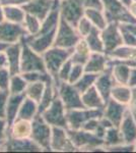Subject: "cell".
Here are the masks:
<instances>
[{
  "label": "cell",
  "instance_id": "obj_30",
  "mask_svg": "<svg viewBox=\"0 0 136 153\" xmlns=\"http://www.w3.org/2000/svg\"><path fill=\"white\" fill-rule=\"evenodd\" d=\"M4 10V19L7 22L14 24H24L26 13L24 9L21 6H14V5H5L3 6Z\"/></svg>",
  "mask_w": 136,
  "mask_h": 153
},
{
  "label": "cell",
  "instance_id": "obj_13",
  "mask_svg": "<svg viewBox=\"0 0 136 153\" xmlns=\"http://www.w3.org/2000/svg\"><path fill=\"white\" fill-rule=\"evenodd\" d=\"M24 36H26V32L23 25L10 23L7 21L0 24V41L3 43H17L21 42Z\"/></svg>",
  "mask_w": 136,
  "mask_h": 153
},
{
  "label": "cell",
  "instance_id": "obj_52",
  "mask_svg": "<svg viewBox=\"0 0 136 153\" xmlns=\"http://www.w3.org/2000/svg\"><path fill=\"white\" fill-rule=\"evenodd\" d=\"M8 45H9V44L3 43V42H1V41H0V51H4Z\"/></svg>",
  "mask_w": 136,
  "mask_h": 153
},
{
  "label": "cell",
  "instance_id": "obj_16",
  "mask_svg": "<svg viewBox=\"0 0 136 153\" xmlns=\"http://www.w3.org/2000/svg\"><path fill=\"white\" fill-rule=\"evenodd\" d=\"M126 110H127V105L119 103L116 100L110 98L106 102L105 107L103 109V117L107 118L114 127L118 128L122 122Z\"/></svg>",
  "mask_w": 136,
  "mask_h": 153
},
{
  "label": "cell",
  "instance_id": "obj_23",
  "mask_svg": "<svg viewBox=\"0 0 136 153\" xmlns=\"http://www.w3.org/2000/svg\"><path fill=\"white\" fill-rule=\"evenodd\" d=\"M81 101L83 106L90 109H104L106 104L105 100L100 95L95 86L81 93Z\"/></svg>",
  "mask_w": 136,
  "mask_h": 153
},
{
  "label": "cell",
  "instance_id": "obj_8",
  "mask_svg": "<svg viewBox=\"0 0 136 153\" xmlns=\"http://www.w3.org/2000/svg\"><path fill=\"white\" fill-rule=\"evenodd\" d=\"M39 114H41L42 117L52 127H61L67 129L66 109L58 95L52 101L51 104Z\"/></svg>",
  "mask_w": 136,
  "mask_h": 153
},
{
  "label": "cell",
  "instance_id": "obj_50",
  "mask_svg": "<svg viewBox=\"0 0 136 153\" xmlns=\"http://www.w3.org/2000/svg\"><path fill=\"white\" fill-rule=\"evenodd\" d=\"M128 9H129L130 13L133 16V18L136 19V1H132L131 2V4L128 7Z\"/></svg>",
  "mask_w": 136,
  "mask_h": 153
},
{
  "label": "cell",
  "instance_id": "obj_11",
  "mask_svg": "<svg viewBox=\"0 0 136 153\" xmlns=\"http://www.w3.org/2000/svg\"><path fill=\"white\" fill-rule=\"evenodd\" d=\"M50 150L54 152H73L77 151L71 142L67 129L61 127H52Z\"/></svg>",
  "mask_w": 136,
  "mask_h": 153
},
{
  "label": "cell",
  "instance_id": "obj_49",
  "mask_svg": "<svg viewBox=\"0 0 136 153\" xmlns=\"http://www.w3.org/2000/svg\"><path fill=\"white\" fill-rule=\"evenodd\" d=\"M7 68V58L5 51H0V68Z\"/></svg>",
  "mask_w": 136,
  "mask_h": 153
},
{
  "label": "cell",
  "instance_id": "obj_43",
  "mask_svg": "<svg viewBox=\"0 0 136 153\" xmlns=\"http://www.w3.org/2000/svg\"><path fill=\"white\" fill-rule=\"evenodd\" d=\"M106 151H110V152H132V151H134V145H129V144L116 145V146L106 148Z\"/></svg>",
  "mask_w": 136,
  "mask_h": 153
},
{
  "label": "cell",
  "instance_id": "obj_19",
  "mask_svg": "<svg viewBox=\"0 0 136 153\" xmlns=\"http://www.w3.org/2000/svg\"><path fill=\"white\" fill-rule=\"evenodd\" d=\"M56 1L57 0H32L31 2L23 6V8L26 13L36 16L38 19L43 21L52 10Z\"/></svg>",
  "mask_w": 136,
  "mask_h": 153
},
{
  "label": "cell",
  "instance_id": "obj_10",
  "mask_svg": "<svg viewBox=\"0 0 136 153\" xmlns=\"http://www.w3.org/2000/svg\"><path fill=\"white\" fill-rule=\"evenodd\" d=\"M85 0H61L59 4L60 16L73 27L85 14Z\"/></svg>",
  "mask_w": 136,
  "mask_h": 153
},
{
  "label": "cell",
  "instance_id": "obj_42",
  "mask_svg": "<svg viewBox=\"0 0 136 153\" xmlns=\"http://www.w3.org/2000/svg\"><path fill=\"white\" fill-rule=\"evenodd\" d=\"M8 96V91H0V117L2 118H5L6 115V105Z\"/></svg>",
  "mask_w": 136,
  "mask_h": 153
},
{
  "label": "cell",
  "instance_id": "obj_47",
  "mask_svg": "<svg viewBox=\"0 0 136 153\" xmlns=\"http://www.w3.org/2000/svg\"><path fill=\"white\" fill-rule=\"evenodd\" d=\"M85 7H93V8L103 9L102 0H85Z\"/></svg>",
  "mask_w": 136,
  "mask_h": 153
},
{
  "label": "cell",
  "instance_id": "obj_4",
  "mask_svg": "<svg viewBox=\"0 0 136 153\" xmlns=\"http://www.w3.org/2000/svg\"><path fill=\"white\" fill-rule=\"evenodd\" d=\"M80 39L81 37L77 33L75 27H73L72 25H70L67 21L60 16L53 46L65 49H72Z\"/></svg>",
  "mask_w": 136,
  "mask_h": 153
},
{
  "label": "cell",
  "instance_id": "obj_6",
  "mask_svg": "<svg viewBox=\"0 0 136 153\" xmlns=\"http://www.w3.org/2000/svg\"><path fill=\"white\" fill-rule=\"evenodd\" d=\"M52 135V126L42 117L41 114H37L32 120V135L31 139L39 145L43 151H51L50 141Z\"/></svg>",
  "mask_w": 136,
  "mask_h": 153
},
{
  "label": "cell",
  "instance_id": "obj_36",
  "mask_svg": "<svg viewBox=\"0 0 136 153\" xmlns=\"http://www.w3.org/2000/svg\"><path fill=\"white\" fill-rule=\"evenodd\" d=\"M42 21L38 19L36 16H33L31 13H26V18H24L23 26L26 29V35L28 36H35L39 34L41 30Z\"/></svg>",
  "mask_w": 136,
  "mask_h": 153
},
{
  "label": "cell",
  "instance_id": "obj_26",
  "mask_svg": "<svg viewBox=\"0 0 136 153\" xmlns=\"http://www.w3.org/2000/svg\"><path fill=\"white\" fill-rule=\"evenodd\" d=\"M90 54L91 51L90 47L87 46L85 39L81 38L77 42V44L73 47L70 59L73 63H79V65H85L86 61L88 60V58H90Z\"/></svg>",
  "mask_w": 136,
  "mask_h": 153
},
{
  "label": "cell",
  "instance_id": "obj_15",
  "mask_svg": "<svg viewBox=\"0 0 136 153\" xmlns=\"http://www.w3.org/2000/svg\"><path fill=\"white\" fill-rule=\"evenodd\" d=\"M1 151L6 152H41L42 148L35 143L31 138L29 139H11L7 138L4 142Z\"/></svg>",
  "mask_w": 136,
  "mask_h": 153
},
{
  "label": "cell",
  "instance_id": "obj_33",
  "mask_svg": "<svg viewBox=\"0 0 136 153\" xmlns=\"http://www.w3.org/2000/svg\"><path fill=\"white\" fill-rule=\"evenodd\" d=\"M45 86L46 82H43V81L28 83V86H26V90H24V95H26V97L29 98V99H33L34 101H36L39 104L42 96H43L44 91H45Z\"/></svg>",
  "mask_w": 136,
  "mask_h": 153
},
{
  "label": "cell",
  "instance_id": "obj_38",
  "mask_svg": "<svg viewBox=\"0 0 136 153\" xmlns=\"http://www.w3.org/2000/svg\"><path fill=\"white\" fill-rule=\"evenodd\" d=\"M93 28V26L91 25L90 22L88 21V19L86 18V16H85V14H83V16H81L80 19L77 22V24H76V26H75L76 31H77V33L79 34V36L81 38H85V37L90 33Z\"/></svg>",
  "mask_w": 136,
  "mask_h": 153
},
{
  "label": "cell",
  "instance_id": "obj_40",
  "mask_svg": "<svg viewBox=\"0 0 136 153\" xmlns=\"http://www.w3.org/2000/svg\"><path fill=\"white\" fill-rule=\"evenodd\" d=\"M83 74H85V65H79V63H73L67 82L73 85L82 76Z\"/></svg>",
  "mask_w": 136,
  "mask_h": 153
},
{
  "label": "cell",
  "instance_id": "obj_41",
  "mask_svg": "<svg viewBox=\"0 0 136 153\" xmlns=\"http://www.w3.org/2000/svg\"><path fill=\"white\" fill-rule=\"evenodd\" d=\"M11 74L7 68H0V91H8Z\"/></svg>",
  "mask_w": 136,
  "mask_h": 153
},
{
  "label": "cell",
  "instance_id": "obj_9",
  "mask_svg": "<svg viewBox=\"0 0 136 153\" xmlns=\"http://www.w3.org/2000/svg\"><path fill=\"white\" fill-rule=\"evenodd\" d=\"M103 115V109H90V108H76L66 110L67 129L79 130L83 124L93 117H100Z\"/></svg>",
  "mask_w": 136,
  "mask_h": 153
},
{
  "label": "cell",
  "instance_id": "obj_54",
  "mask_svg": "<svg viewBox=\"0 0 136 153\" xmlns=\"http://www.w3.org/2000/svg\"><path fill=\"white\" fill-rule=\"evenodd\" d=\"M6 141V140H5ZM5 141H0V151H1V148H2V146H3V144H4V142Z\"/></svg>",
  "mask_w": 136,
  "mask_h": 153
},
{
  "label": "cell",
  "instance_id": "obj_48",
  "mask_svg": "<svg viewBox=\"0 0 136 153\" xmlns=\"http://www.w3.org/2000/svg\"><path fill=\"white\" fill-rule=\"evenodd\" d=\"M128 86L130 88L136 87V68H131L130 70V76L128 80Z\"/></svg>",
  "mask_w": 136,
  "mask_h": 153
},
{
  "label": "cell",
  "instance_id": "obj_32",
  "mask_svg": "<svg viewBox=\"0 0 136 153\" xmlns=\"http://www.w3.org/2000/svg\"><path fill=\"white\" fill-rule=\"evenodd\" d=\"M90 47L91 52H105L104 49V43L101 37V30L96 29L93 27L90 33L88 34L85 38H83Z\"/></svg>",
  "mask_w": 136,
  "mask_h": 153
},
{
  "label": "cell",
  "instance_id": "obj_27",
  "mask_svg": "<svg viewBox=\"0 0 136 153\" xmlns=\"http://www.w3.org/2000/svg\"><path fill=\"white\" fill-rule=\"evenodd\" d=\"M37 114H39V104L33 99L26 97L19 107L16 118L33 120Z\"/></svg>",
  "mask_w": 136,
  "mask_h": 153
},
{
  "label": "cell",
  "instance_id": "obj_29",
  "mask_svg": "<svg viewBox=\"0 0 136 153\" xmlns=\"http://www.w3.org/2000/svg\"><path fill=\"white\" fill-rule=\"evenodd\" d=\"M131 95H132V88H130L128 85L115 84L112 88V91H111L110 98L128 106L131 99Z\"/></svg>",
  "mask_w": 136,
  "mask_h": 153
},
{
  "label": "cell",
  "instance_id": "obj_51",
  "mask_svg": "<svg viewBox=\"0 0 136 153\" xmlns=\"http://www.w3.org/2000/svg\"><path fill=\"white\" fill-rule=\"evenodd\" d=\"M5 21V19H4V10H3V5H2L1 3H0V24L2 23V22Z\"/></svg>",
  "mask_w": 136,
  "mask_h": 153
},
{
  "label": "cell",
  "instance_id": "obj_14",
  "mask_svg": "<svg viewBox=\"0 0 136 153\" xmlns=\"http://www.w3.org/2000/svg\"><path fill=\"white\" fill-rule=\"evenodd\" d=\"M56 30H52L47 33L38 34L35 36H24V39L26 42V44L33 49L34 51L38 52L39 54H43L45 51L48 50L54 45V41H55V35H56Z\"/></svg>",
  "mask_w": 136,
  "mask_h": 153
},
{
  "label": "cell",
  "instance_id": "obj_12",
  "mask_svg": "<svg viewBox=\"0 0 136 153\" xmlns=\"http://www.w3.org/2000/svg\"><path fill=\"white\" fill-rule=\"evenodd\" d=\"M101 37H102L106 54L123 45L120 25L118 23H108L105 28L101 30Z\"/></svg>",
  "mask_w": 136,
  "mask_h": 153
},
{
  "label": "cell",
  "instance_id": "obj_24",
  "mask_svg": "<svg viewBox=\"0 0 136 153\" xmlns=\"http://www.w3.org/2000/svg\"><path fill=\"white\" fill-rule=\"evenodd\" d=\"M109 65L111 66V71H112V75L114 80H115V83L121 84V85H128V80H129L131 70L129 66L119 60H115V59H110Z\"/></svg>",
  "mask_w": 136,
  "mask_h": 153
},
{
  "label": "cell",
  "instance_id": "obj_1",
  "mask_svg": "<svg viewBox=\"0 0 136 153\" xmlns=\"http://www.w3.org/2000/svg\"><path fill=\"white\" fill-rule=\"evenodd\" d=\"M67 133L77 151H106L104 139L93 133L82 129H67Z\"/></svg>",
  "mask_w": 136,
  "mask_h": 153
},
{
  "label": "cell",
  "instance_id": "obj_28",
  "mask_svg": "<svg viewBox=\"0 0 136 153\" xmlns=\"http://www.w3.org/2000/svg\"><path fill=\"white\" fill-rule=\"evenodd\" d=\"M85 16L88 19L95 28L99 30H103L108 25V21L104 13L103 9L93 8V7H85Z\"/></svg>",
  "mask_w": 136,
  "mask_h": 153
},
{
  "label": "cell",
  "instance_id": "obj_17",
  "mask_svg": "<svg viewBox=\"0 0 136 153\" xmlns=\"http://www.w3.org/2000/svg\"><path fill=\"white\" fill-rule=\"evenodd\" d=\"M115 84L116 83L113 78L111 66L109 65L103 73L98 75V78H96L93 86L98 90V92L100 93V95L103 97V99L105 100V102H107L110 99L111 91H112V88L114 87Z\"/></svg>",
  "mask_w": 136,
  "mask_h": 153
},
{
  "label": "cell",
  "instance_id": "obj_18",
  "mask_svg": "<svg viewBox=\"0 0 136 153\" xmlns=\"http://www.w3.org/2000/svg\"><path fill=\"white\" fill-rule=\"evenodd\" d=\"M118 128H119L125 144L134 145L136 141V120H134L133 115L131 114L128 107L124 117H123L122 122Z\"/></svg>",
  "mask_w": 136,
  "mask_h": 153
},
{
  "label": "cell",
  "instance_id": "obj_57",
  "mask_svg": "<svg viewBox=\"0 0 136 153\" xmlns=\"http://www.w3.org/2000/svg\"><path fill=\"white\" fill-rule=\"evenodd\" d=\"M59 1H61V0H59Z\"/></svg>",
  "mask_w": 136,
  "mask_h": 153
},
{
  "label": "cell",
  "instance_id": "obj_3",
  "mask_svg": "<svg viewBox=\"0 0 136 153\" xmlns=\"http://www.w3.org/2000/svg\"><path fill=\"white\" fill-rule=\"evenodd\" d=\"M102 4L108 23L136 24V19L130 13L128 7L119 0H102Z\"/></svg>",
  "mask_w": 136,
  "mask_h": 153
},
{
  "label": "cell",
  "instance_id": "obj_5",
  "mask_svg": "<svg viewBox=\"0 0 136 153\" xmlns=\"http://www.w3.org/2000/svg\"><path fill=\"white\" fill-rule=\"evenodd\" d=\"M21 55V74L29 71H47L42 54L34 51L23 38ZM48 73V71H47Z\"/></svg>",
  "mask_w": 136,
  "mask_h": 153
},
{
  "label": "cell",
  "instance_id": "obj_21",
  "mask_svg": "<svg viewBox=\"0 0 136 153\" xmlns=\"http://www.w3.org/2000/svg\"><path fill=\"white\" fill-rule=\"evenodd\" d=\"M32 135V120L15 118L8 128L7 138L11 139H29Z\"/></svg>",
  "mask_w": 136,
  "mask_h": 153
},
{
  "label": "cell",
  "instance_id": "obj_44",
  "mask_svg": "<svg viewBox=\"0 0 136 153\" xmlns=\"http://www.w3.org/2000/svg\"><path fill=\"white\" fill-rule=\"evenodd\" d=\"M8 128L9 125L6 118L0 117V141H5L8 136Z\"/></svg>",
  "mask_w": 136,
  "mask_h": 153
},
{
  "label": "cell",
  "instance_id": "obj_31",
  "mask_svg": "<svg viewBox=\"0 0 136 153\" xmlns=\"http://www.w3.org/2000/svg\"><path fill=\"white\" fill-rule=\"evenodd\" d=\"M107 55L110 59H116V60L134 59L136 58V46L121 45L120 47L107 53Z\"/></svg>",
  "mask_w": 136,
  "mask_h": 153
},
{
  "label": "cell",
  "instance_id": "obj_56",
  "mask_svg": "<svg viewBox=\"0 0 136 153\" xmlns=\"http://www.w3.org/2000/svg\"><path fill=\"white\" fill-rule=\"evenodd\" d=\"M133 1H136V0H133Z\"/></svg>",
  "mask_w": 136,
  "mask_h": 153
},
{
  "label": "cell",
  "instance_id": "obj_53",
  "mask_svg": "<svg viewBox=\"0 0 136 153\" xmlns=\"http://www.w3.org/2000/svg\"><path fill=\"white\" fill-rule=\"evenodd\" d=\"M120 2H122L123 4H124L125 6H127V7H129V5L131 4V2L133 1V0H119Z\"/></svg>",
  "mask_w": 136,
  "mask_h": 153
},
{
  "label": "cell",
  "instance_id": "obj_46",
  "mask_svg": "<svg viewBox=\"0 0 136 153\" xmlns=\"http://www.w3.org/2000/svg\"><path fill=\"white\" fill-rule=\"evenodd\" d=\"M32 0H0V3L3 6L5 5H14V6H21L23 7Z\"/></svg>",
  "mask_w": 136,
  "mask_h": 153
},
{
  "label": "cell",
  "instance_id": "obj_37",
  "mask_svg": "<svg viewBox=\"0 0 136 153\" xmlns=\"http://www.w3.org/2000/svg\"><path fill=\"white\" fill-rule=\"evenodd\" d=\"M98 78L96 74H91V73H85L82 75V76L77 81L75 84H73L75 86V88L79 91L80 93H83L85 91H86L87 89H90V87H93L95 85V82Z\"/></svg>",
  "mask_w": 136,
  "mask_h": 153
},
{
  "label": "cell",
  "instance_id": "obj_45",
  "mask_svg": "<svg viewBox=\"0 0 136 153\" xmlns=\"http://www.w3.org/2000/svg\"><path fill=\"white\" fill-rule=\"evenodd\" d=\"M128 109L131 112V114L133 115L134 120H136V87L132 88V95H131L130 102L128 104Z\"/></svg>",
  "mask_w": 136,
  "mask_h": 153
},
{
  "label": "cell",
  "instance_id": "obj_22",
  "mask_svg": "<svg viewBox=\"0 0 136 153\" xmlns=\"http://www.w3.org/2000/svg\"><path fill=\"white\" fill-rule=\"evenodd\" d=\"M109 60L110 58L105 52H91L90 58L85 65V71L99 75L109 66Z\"/></svg>",
  "mask_w": 136,
  "mask_h": 153
},
{
  "label": "cell",
  "instance_id": "obj_34",
  "mask_svg": "<svg viewBox=\"0 0 136 153\" xmlns=\"http://www.w3.org/2000/svg\"><path fill=\"white\" fill-rule=\"evenodd\" d=\"M104 145H105V150L108 147L116 146V145L125 144L123 141L122 135L120 133L119 128L117 127H110L106 131L105 135H104Z\"/></svg>",
  "mask_w": 136,
  "mask_h": 153
},
{
  "label": "cell",
  "instance_id": "obj_55",
  "mask_svg": "<svg viewBox=\"0 0 136 153\" xmlns=\"http://www.w3.org/2000/svg\"><path fill=\"white\" fill-rule=\"evenodd\" d=\"M134 151H136V141L134 143Z\"/></svg>",
  "mask_w": 136,
  "mask_h": 153
},
{
  "label": "cell",
  "instance_id": "obj_35",
  "mask_svg": "<svg viewBox=\"0 0 136 153\" xmlns=\"http://www.w3.org/2000/svg\"><path fill=\"white\" fill-rule=\"evenodd\" d=\"M26 86H28V82L21 74L11 75L8 86V92L9 94H24Z\"/></svg>",
  "mask_w": 136,
  "mask_h": 153
},
{
  "label": "cell",
  "instance_id": "obj_25",
  "mask_svg": "<svg viewBox=\"0 0 136 153\" xmlns=\"http://www.w3.org/2000/svg\"><path fill=\"white\" fill-rule=\"evenodd\" d=\"M26 98V95L24 94H9L8 99H7V105H6V115L5 118L10 126L14 120L17 117V113H18L19 107H21V103L24 99Z\"/></svg>",
  "mask_w": 136,
  "mask_h": 153
},
{
  "label": "cell",
  "instance_id": "obj_39",
  "mask_svg": "<svg viewBox=\"0 0 136 153\" xmlns=\"http://www.w3.org/2000/svg\"><path fill=\"white\" fill-rule=\"evenodd\" d=\"M73 62L71 61V59L69 58L68 60H66L63 63V65L60 68L58 74H57V80H58V84L60 82H67L69 75H70L71 68H72Z\"/></svg>",
  "mask_w": 136,
  "mask_h": 153
},
{
  "label": "cell",
  "instance_id": "obj_7",
  "mask_svg": "<svg viewBox=\"0 0 136 153\" xmlns=\"http://www.w3.org/2000/svg\"><path fill=\"white\" fill-rule=\"evenodd\" d=\"M57 94L62 101L66 110L85 107L81 101V93L72 84L60 82L57 86Z\"/></svg>",
  "mask_w": 136,
  "mask_h": 153
},
{
  "label": "cell",
  "instance_id": "obj_2",
  "mask_svg": "<svg viewBox=\"0 0 136 153\" xmlns=\"http://www.w3.org/2000/svg\"><path fill=\"white\" fill-rule=\"evenodd\" d=\"M73 49V48H72ZM72 49H65L52 46L48 50L45 51L42 56L44 59L46 70L54 79L56 85L58 86V80H57V74H58L60 68L66 60H68L72 53Z\"/></svg>",
  "mask_w": 136,
  "mask_h": 153
},
{
  "label": "cell",
  "instance_id": "obj_20",
  "mask_svg": "<svg viewBox=\"0 0 136 153\" xmlns=\"http://www.w3.org/2000/svg\"><path fill=\"white\" fill-rule=\"evenodd\" d=\"M7 58V68L11 75L21 74V43L9 44L5 50Z\"/></svg>",
  "mask_w": 136,
  "mask_h": 153
}]
</instances>
